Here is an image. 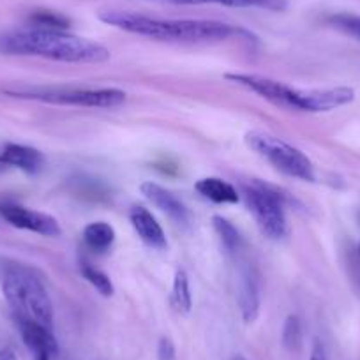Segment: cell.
<instances>
[{
  "label": "cell",
  "instance_id": "obj_1",
  "mask_svg": "<svg viewBox=\"0 0 360 360\" xmlns=\"http://www.w3.org/2000/svg\"><path fill=\"white\" fill-rule=\"evenodd\" d=\"M103 23L134 36L148 37L161 43H219L231 37H251L252 34L242 27L217 20H169L140 15L122 9H103L98 13Z\"/></svg>",
  "mask_w": 360,
  "mask_h": 360
},
{
  "label": "cell",
  "instance_id": "obj_22",
  "mask_svg": "<svg viewBox=\"0 0 360 360\" xmlns=\"http://www.w3.org/2000/svg\"><path fill=\"white\" fill-rule=\"evenodd\" d=\"M283 346H285L288 352H299L300 346H302V323H300L299 316L295 314H290L285 320L283 325Z\"/></svg>",
  "mask_w": 360,
  "mask_h": 360
},
{
  "label": "cell",
  "instance_id": "obj_20",
  "mask_svg": "<svg viewBox=\"0 0 360 360\" xmlns=\"http://www.w3.org/2000/svg\"><path fill=\"white\" fill-rule=\"evenodd\" d=\"M79 272H82L83 278H85L90 285L94 286L103 297H112L113 293H115V286H113L112 279H110V276L105 274L103 270L96 269V266H92L90 263L83 262Z\"/></svg>",
  "mask_w": 360,
  "mask_h": 360
},
{
  "label": "cell",
  "instance_id": "obj_18",
  "mask_svg": "<svg viewBox=\"0 0 360 360\" xmlns=\"http://www.w3.org/2000/svg\"><path fill=\"white\" fill-rule=\"evenodd\" d=\"M172 302L179 313L188 314L193 307V295L189 288V278L186 270H176L175 278H173V292Z\"/></svg>",
  "mask_w": 360,
  "mask_h": 360
},
{
  "label": "cell",
  "instance_id": "obj_7",
  "mask_svg": "<svg viewBox=\"0 0 360 360\" xmlns=\"http://www.w3.org/2000/svg\"><path fill=\"white\" fill-rule=\"evenodd\" d=\"M224 78L235 85L251 90L265 101L286 112H311V90L293 89L286 83L255 72H226Z\"/></svg>",
  "mask_w": 360,
  "mask_h": 360
},
{
  "label": "cell",
  "instance_id": "obj_27",
  "mask_svg": "<svg viewBox=\"0 0 360 360\" xmlns=\"http://www.w3.org/2000/svg\"><path fill=\"white\" fill-rule=\"evenodd\" d=\"M356 252H359V258H360V244H359V249H356Z\"/></svg>",
  "mask_w": 360,
  "mask_h": 360
},
{
  "label": "cell",
  "instance_id": "obj_26",
  "mask_svg": "<svg viewBox=\"0 0 360 360\" xmlns=\"http://www.w3.org/2000/svg\"><path fill=\"white\" fill-rule=\"evenodd\" d=\"M233 360H245L244 359V356H240V355H237V356H235V359Z\"/></svg>",
  "mask_w": 360,
  "mask_h": 360
},
{
  "label": "cell",
  "instance_id": "obj_16",
  "mask_svg": "<svg viewBox=\"0 0 360 360\" xmlns=\"http://www.w3.org/2000/svg\"><path fill=\"white\" fill-rule=\"evenodd\" d=\"M115 237V228L105 221H94L83 228V240H85L86 248L96 252H106L108 249H112Z\"/></svg>",
  "mask_w": 360,
  "mask_h": 360
},
{
  "label": "cell",
  "instance_id": "obj_11",
  "mask_svg": "<svg viewBox=\"0 0 360 360\" xmlns=\"http://www.w3.org/2000/svg\"><path fill=\"white\" fill-rule=\"evenodd\" d=\"M129 221L145 245H148L150 249H158V251L168 249V238H166L165 230L152 216L150 210L141 205H134L129 210Z\"/></svg>",
  "mask_w": 360,
  "mask_h": 360
},
{
  "label": "cell",
  "instance_id": "obj_19",
  "mask_svg": "<svg viewBox=\"0 0 360 360\" xmlns=\"http://www.w3.org/2000/svg\"><path fill=\"white\" fill-rule=\"evenodd\" d=\"M29 25L39 27V29H50V30H69V27H71V20L57 11H50V9H37V11H34L32 15L29 16Z\"/></svg>",
  "mask_w": 360,
  "mask_h": 360
},
{
  "label": "cell",
  "instance_id": "obj_8",
  "mask_svg": "<svg viewBox=\"0 0 360 360\" xmlns=\"http://www.w3.org/2000/svg\"><path fill=\"white\" fill-rule=\"evenodd\" d=\"M0 217L18 230L32 231L43 237H60L62 235L60 223L53 216L18 205V203H0Z\"/></svg>",
  "mask_w": 360,
  "mask_h": 360
},
{
  "label": "cell",
  "instance_id": "obj_9",
  "mask_svg": "<svg viewBox=\"0 0 360 360\" xmlns=\"http://www.w3.org/2000/svg\"><path fill=\"white\" fill-rule=\"evenodd\" d=\"M15 320L23 342L32 355V360H53L58 355L57 339L51 328L29 318H15Z\"/></svg>",
  "mask_w": 360,
  "mask_h": 360
},
{
  "label": "cell",
  "instance_id": "obj_12",
  "mask_svg": "<svg viewBox=\"0 0 360 360\" xmlns=\"http://www.w3.org/2000/svg\"><path fill=\"white\" fill-rule=\"evenodd\" d=\"M0 165L11 166L29 175H36L43 169L44 155L43 152L29 145L8 143L0 152Z\"/></svg>",
  "mask_w": 360,
  "mask_h": 360
},
{
  "label": "cell",
  "instance_id": "obj_5",
  "mask_svg": "<svg viewBox=\"0 0 360 360\" xmlns=\"http://www.w3.org/2000/svg\"><path fill=\"white\" fill-rule=\"evenodd\" d=\"M245 145L258 155L265 158L278 172L302 182H316L313 161L288 141L262 131H251L245 134Z\"/></svg>",
  "mask_w": 360,
  "mask_h": 360
},
{
  "label": "cell",
  "instance_id": "obj_4",
  "mask_svg": "<svg viewBox=\"0 0 360 360\" xmlns=\"http://www.w3.org/2000/svg\"><path fill=\"white\" fill-rule=\"evenodd\" d=\"M11 98L32 99L62 106H82V108H117L126 103V92L120 89H37V86H13L4 89Z\"/></svg>",
  "mask_w": 360,
  "mask_h": 360
},
{
  "label": "cell",
  "instance_id": "obj_3",
  "mask_svg": "<svg viewBox=\"0 0 360 360\" xmlns=\"http://www.w3.org/2000/svg\"><path fill=\"white\" fill-rule=\"evenodd\" d=\"M0 285L15 318L53 327V302L37 270L18 262H4L0 266Z\"/></svg>",
  "mask_w": 360,
  "mask_h": 360
},
{
  "label": "cell",
  "instance_id": "obj_23",
  "mask_svg": "<svg viewBox=\"0 0 360 360\" xmlns=\"http://www.w3.org/2000/svg\"><path fill=\"white\" fill-rule=\"evenodd\" d=\"M175 345L169 338H161L158 342V359L159 360H175Z\"/></svg>",
  "mask_w": 360,
  "mask_h": 360
},
{
  "label": "cell",
  "instance_id": "obj_25",
  "mask_svg": "<svg viewBox=\"0 0 360 360\" xmlns=\"http://www.w3.org/2000/svg\"><path fill=\"white\" fill-rule=\"evenodd\" d=\"M0 360H18V359H16V355L13 349L2 348L0 349Z\"/></svg>",
  "mask_w": 360,
  "mask_h": 360
},
{
  "label": "cell",
  "instance_id": "obj_21",
  "mask_svg": "<svg viewBox=\"0 0 360 360\" xmlns=\"http://www.w3.org/2000/svg\"><path fill=\"white\" fill-rule=\"evenodd\" d=\"M327 23L332 29L339 30V32L346 34V36L353 37L360 43V16L353 15V13H335L327 18Z\"/></svg>",
  "mask_w": 360,
  "mask_h": 360
},
{
  "label": "cell",
  "instance_id": "obj_14",
  "mask_svg": "<svg viewBox=\"0 0 360 360\" xmlns=\"http://www.w3.org/2000/svg\"><path fill=\"white\" fill-rule=\"evenodd\" d=\"M175 6L217 4L235 9H262V11L283 13L288 9V0H162Z\"/></svg>",
  "mask_w": 360,
  "mask_h": 360
},
{
  "label": "cell",
  "instance_id": "obj_24",
  "mask_svg": "<svg viewBox=\"0 0 360 360\" xmlns=\"http://www.w3.org/2000/svg\"><path fill=\"white\" fill-rule=\"evenodd\" d=\"M309 360H328L327 352H325V346L321 345V341H318V339L314 341L313 349H311Z\"/></svg>",
  "mask_w": 360,
  "mask_h": 360
},
{
  "label": "cell",
  "instance_id": "obj_13",
  "mask_svg": "<svg viewBox=\"0 0 360 360\" xmlns=\"http://www.w3.org/2000/svg\"><path fill=\"white\" fill-rule=\"evenodd\" d=\"M237 302L244 323H252V321H256V318L259 316L262 299H259L258 279L252 274L251 269L242 270L240 283H238Z\"/></svg>",
  "mask_w": 360,
  "mask_h": 360
},
{
  "label": "cell",
  "instance_id": "obj_2",
  "mask_svg": "<svg viewBox=\"0 0 360 360\" xmlns=\"http://www.w3.org/2000/svg\"><path fill=\"white\" fill-rule=\"evenodd\" d=\"M0 53L15 57H41L68 64H103L110 50L101 43L75 36L68 30L20 27L0 34Z\"/></svg>",
  "mask_w": 360,
  "mask_h": 360
},
{
  "label": "cell",
  "instance_id": "obj_15",
  "mask_svg": "<svg viewBox=\"0 0 360 360\" xmlns=\"http://www.w3.org/2000/svg\"><path fill=\"white\" fill-rule=\"evenodd\" d=\"M195 189L198 191V195H202L209 202L217 203V205H233L240 200V193L237 191V188L226 180L217 179V176L200 179L195 184Z\"/></svg>",
  "mask_w": 360,
  "mask_h": 360
},
{
  "label": "cell",
  "instance_id": "obj_10",
  "mask_svg": "<svg viewBox=\"0 0 360 360\" xmlns=\"http://www.w3.org/2000/svg\"><path fill=\"white\" fill-rule=\"evenodd\" d=\"M140 191L152 205L158 207L161 212H165L176 226L180 228H189L191 226V212H189L188 207L180 202L172 191H168L162 186L155 184V182H143L140 186Z\"/></svg>",
  "mask_w": 360,
  "mask_h": 360
},
{
  "label": "cell",
  "instance_id": "obj_6",
  "mask_svg": "<svg viewBox=\"0 0 360 360\" xmlns=\"http://www.w3.org/2000/svg\"><path fill=\"white\" fill-rule=\"evenodd\" d=\"M240 195H244L249 210L266 237L281 240L288 235L285 196L281 193L258 180H251L240 186Z\"/></svg>",
  "mask_w": 360,
  "mask_h": 360
},
{
  "label": "cell",
  "instance_id": "obj_17",
  "mask_svg": "<svg viewBox=\"0 0 360 360\" xmlns=\"http://www.w3.org/2000/svg\"><path fill=\"white\" fill-rule=\"evenodd\" d=\"M212 224H214V230L217 231L219 235L221 242H223V248L226 249V252L230 256H235L237 258L242 251H244V237H242L240 231L237 230L233 223L226 219L223 216H214L212 217Z\"/></svg>",
  "mask_w": 360,
  "mask_h": 360
}]
</instances>
